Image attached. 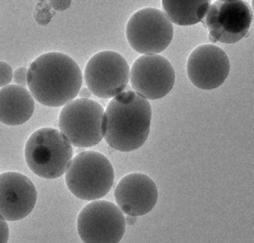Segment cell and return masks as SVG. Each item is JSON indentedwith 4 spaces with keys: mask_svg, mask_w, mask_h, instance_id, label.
<instances>
[{
    "mask_svg": "<svg viewBox=\"0 0 254 243\" xmlns=\"http://www.w3.org/2000/svg\"><path fill=\"white\" fill-rule=\"evenodd\" d=\"M27 87L33 99L49 107H61L75 99L83 76L77 63L61 52L45 53L27 70Z\"/></svg>",
    "mask_w": 254,
    "mask_h": 243,
    "instance_id": "obj_1",
    "label": "cell"
},
{
    "mask_svg": "<svg viewBox=\"0 0 254 243\" xmlns=\"http://www.w3.org/2000/svg\"><path fill=\"white\" fill-rule=\"evenodd\" d=\"M105 115L107 130L104 139L111 148L120 152H132L147 141L152 108L143 96L132 90L123 91L111 99Z\"/></svg>",
    "mask_w": 254,
    "mask_h": 243,
    "instance_id": "obj_2",
    "label": "cell"
},
{
    "mask_svg": "<svg viewBox=\"0 0 254 243\" xmlns=\"http://www.w3.org/2000/svg\"><path fill=\"white\" fill-rule=\"evenodd\" d=\"M73 159L72 145L55 128H40L25 146V159L30 170L44 179H57L65 174Z\"/></svg>",
    "mask_w": 254,
    "mask_h": 243,
    "instance_id": "obj_3",
    "label": "cell"
},
{
    "mask_svg": "<svg viewBox=\"0 0 254 243\" xmlns=\"http://www.w3.org/2000/svg\"><path fill=\"white\" fill-rule=\"evenodd\" d=\"M64 180L74 196L93 201L110 192L115 181V171L104 154L97 151H84L73 158Z\"/></svg>",
    "mask_w": 254,
    "mask_h": 243,
    "instance_id": "obj_4",
    "label": "cell"
},
{
    "mask_svg": "<svg viewBox=\"0 0 254 243\" xmlns=\"http://www.w3.org/2000/svg\"><path fill=\"white\" fill-rule=\"evenodd\" d=\"M59 128L73 146L91 148L101 142L106 133L105 110L93 99H73L61 110Z\"/></svg>",
    "mask_w": 254,
    "mask_h": 243,
    "instance_id": "obj_5",
    "label": "cell"
},
{
    "mask_svg": "<svg viewBox=\"0 0 254 243\" xmlns=\"http://www.w3.org/2000/svg\"><path fill=\"white\" fill-rule=\"evenodd\" d=\"M126 35L136 52L158 55L166 50L173 39V23L161 9L144 8L130 16Z\"/></svg>",
    "mask_w": 254,
    "mask_h": 243,
    "instance_id": "obj_6",
    "label": "cell"
},
{
    "mask_svg": "<svg viewBox=\"0 0 254 243\" xmlns=\"http://www.w3.org/2000/svg\"><path fill=\"white\" fill-rule=\"evenodd\" d=\"M126 219L118 205L107 200H93L79 213L76 228L86 243H118L126 232Z\"/></svg>",
    "mask_w": 254,
    "mask_h": 243,
    "instance_id": "obj_7",
    "label": "cell"
},
{
    "mask_svg": "<svg viewBox=\"0 0 254 243\" xmlns=\"http://www.w3.org/2000/svg\"><path fill=\"white\" fill-rule=\"evenodd\" d=\"M84 80L93 94L101 99H113L127 88L130 81V66L119 53L105 50L87 61Z\"/></svg>",
    "mask_w": 254,
    "mask_h": 243,
    "instance_id": "obj_8",
    "label": "cell"
},
{
    "mask_svg": "<svg viewBox=\"0 0 254 243\" xmlns=\"http://www.w3.org/2000/svg\"><path fill=\"white\" fill-rule=\"evenodd\" d=\"M204 18L212 43L235 44L248 34L253 12L243 0H216L211 3Z\"/></svg>",
    "mask_w": 254,
    "mask_h": 243,
    "instance_id": "obj_9",
    "label": "cell"
},
{
    "mask_svg": "<svg viewBox=\"0 0 254 243\" xmlns=\"http://www.w3.org/2000/svg\"><path fill=\"white\" fill-rule=\"evenodd\" d=\"M175 81V69L162 55H142L130 68L131 87L147 100L163 99L172 90Z\"/></svg>",
    "mask_w": 254,
    "mask_h": 243,
    "instance_id": "obj_10",
    "label": "cell"
},
{
    "mask_svg": "<svg viewBox=\"0 0 254 243\" xmlns=\"http://www.w3.org/2000/svg\"><path fill=\"white\" fill-rule=\"evenodd\" d=\"M230 70L228 55L214 44L197 46L188 57V78L199 89H216L227 79Z\"/></svg>",
    "mask_w": 254,
    "mask_h": 243,
    "instance_id": "obj_11",
    "label": "cell"
},
{
    "mask_svg": "<svg viewBox=\"0 0 254 243\" xmlns=\"http://www.w3.org/2000/svg\"><path fill=\"white\" fill-rule=\"evenodd\" d=\"M38 198L34 184L18 172L0 174V217L6 221L23 220L33 210Z\"/></svg>",
    "mask_w": 254,
    "mask_h": 243,
    "instance_id": "obj_12",
    "label": "cell"
},
{
    "mask_svg": "<svg viewBox=\"0 0 254 243\" xmlns=\"http://www.w3.org/2000/svg\"><path fill=\"white\" fill-rule=\"evenodd\" d=\"M158 187L145 174L130 173L120 180L115 190L116 203L127 215L142 216L153 210L158 202Z\"/></svg>",
    "mask_w": 254,
    "mask_h": 243,
    "instance_id": "obj_13",
    "label": "cell"
},
{
    "mask_svg": "<svg viewBox=\"0 0 254 243\" xmlns=\"http://www.w3.org/2000/svg\"><path fill=\"white\" fill-rule=\"evenodd\" d=\"M35 102L29 90L19 85L0 88V122L20 125L28 122L34 112Z\"/></svg>",
    "mask_w": 254,
    "mask_h": 243,
    "instance_id": "obj_14",
    "label": "cell"
},
{
    "mask_svg": "<svg viewBox=\"0 0 254 243\" xmlns=\"http://www.w3.org/2000/svg\"><path fill=\"white\" fill-rule=\"evenodd\" d=\"M210 4L211 0H162L164 12L171 22L182 26L199 23Z\"/></svg>",
    "mask_w": 254,
    "mask_h": 243,
    "instance_id": "obj_15",
    "label": "cell"
},
{
    "mask_svg": "<svg viewBox=\"0 0 254 243\" xmlns=\"http://www.w3.org/2000/svg\"><path fill=\"white\" fill-rule=\"evenodd\" d=\"M48 2L37 3L33 11V18L39 26H45L50 23L55 12Z\"/></svg>",
    "mask_w": 254,
    "mask_h": 243,
    "instance_id": "obj_16",
    "label": "cell"
},
{
    "mask_svg": "<svg viewBox=\"0 0 254 243\" xmlns=\"http://www.w3.org/2000/svg\"><path fill=\"white\" fill-rule=\"evenodd\" d=\"M13 79V69L4 61H0V88L5 87L11 82Z\"/></svg>",
    "mask_w": 254,
    "mask_h": 243,
    "instance_id": "obj_17",
    "label": "cell"
},
{
    "mask_svg": "<svg viewBox=\"0 0 254 243\" xmlns=\"http://www.w3.org/2000/svg\"><path fill=\"white\" fill-rule=\"evenodd\" d=\"M27 70L28 69L25 66L19 67L17 69H15V71L13 72V78L15 84L22 86V87L27 86V80H26Z\"/></svg>",
    "mask_w": 254,
    "mask_h": 243,
    "instance_id": "obj_18",
    "label": "cell"
},
{
    "mask_svg": "<svg viewBox=\"0 0 254 243\" xmlns=\"http://www.w3.org/2000/svg\"><path fill=\"white\" fill-rule=\"evenodd\" d=\"M48 3L54 10L64 11L70 6L71 0H48Z\"/></svg>",
    "mask_w": 254,
    "mask_h": 243,
    "instance_id": "obj_19",
    "label": "cell"
},
{
    "mask_svg": "<svg viewBox=\"0 0 254 243\" xmlns=\"http://www.w3.org/2000/svg\"><path fill=\"white\" fill-rule=\"evenodd\" d=\"M9 230L5 220L0 217V243H5L9 240Z\"/></svg>",
    "mask_w": 254,
    "mask_h": 243,
    "instance_id": "obj_20",
    "label": "cell"
},
{
    "mask_svg": "<svg viewBox=\"0 0 254 243\" xmlns=\"http://www.w3.org/2000/svg\"><path fill=\"white\" fill-rule=\"evenodd\" d=\"M92 94L93 93L88 89V87L81 88L78 93V95L80 96V98H81V99H90Z\"/></svg>",
    "mask_w": 254,
    "mask_h": 243,
    "instance_id": "obj_21",
    "label": "cell"
},
{
    "mask_svg": "<svg viewBox=\"0 0 254 243\" xmlns=\"http://www.w3.org/2000/svg\"><path fill=\"white\" fill-rule=\"evenodd\" d=\"M126 219V223L129 226H134L137 221V218L136 216H133V215H127V217H125Z\"/></svg>",
    "mask_w": 254,
    "mask_h": 243,
    "instance_id": "obj_22",
    "label": "cell"
},
{
    "mask_svg": "<svg viewBox=\"0 0 254 243\" xmlns=\"http://www.w3.org/2000/svg\"><path fill=\"white\" fill-rule=\"evenodd\" d=\"M37 3H44V2H48V0H36Z\"/></svg>",
    "mask_w": 254,
    "mask_h": 243,
    "instance_id": "obj_23",
    "label": "cell"
},
{
    "mask_svg": "<svg viewBox=\"0 0 254 243\" xmlns=\"http://www.w3.org/2000/svg\"><path fill=\"white\" fill-rule=\"evenodd\" d=\"M28 1H32V0H28Z\"/></svg>",
    "mask_w": 254,
    "mask_h": 243,
    "instance_id": "obj_24",
    "label": "cell"
}]
</instances>
